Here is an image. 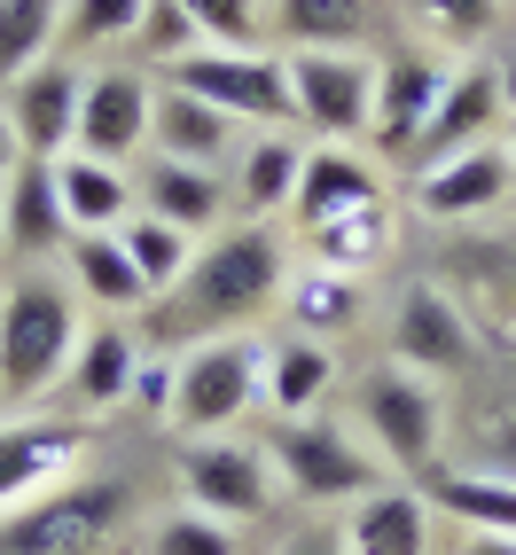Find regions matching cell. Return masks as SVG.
<instances>
[{
  "label": "cell",
  "mask_w": 516,
  "mask_h": 555,
  "mask_svg": "<svg viewBox=\"0 0 516 555\" xmlns=\"http://www.w3.org/2000/svg\"><path fill=\"white\" fill-rule=\"evenodd\" d=\"M282 282H289V258L282 243L267 235V219H235V228H219L196 243L189 274L165 289V313L150 321V337H172V345H204V337H235L243 321L274 313L282 306Z\"/></svg>",
  "instance_id": "1"
},
{
  "label": "cell",
  "mask_w": 516,
  "mask_h": 555,
  "mask_svg": "<svg viewBox=\"0 0 516 555\" xmlns=\"http://www.w3.org/2000/svg\"><path fill=\"white\" fill-rule=\"evenodd\" d=\"M79 352V289L55 267H24L0 289V399H40L55 376H70Z\"/></svg>",
  "instance_id": "2"
},
{
  "label": "cell",
  "mask_w": 516,
  "mask_h": 555,
  "mask_svg": "<svg viewBox=\"0 0 516 555\" xmlns=\"http://www.w3.org/2000/svg\"><path fill=\"white\" fill-rule=\"evenodd\" d=\"M133 525V486L126 477H55L48 493L16 501L0 516V555H102Z\"/></svg>",
  "instance_id": "3"
},
{
  "label": "cell",
  "mask_w": 516,
  "mask_h": 555,
  "mask_svg": "<svg viewBox=\"0 0 516 555\" xmlns=\"http://www.w3.org/2000/svg\"><path fill=\"white\" fill-rule=\"evenodd\" d=\"M267 462H274L282 486L298 493V501H313V508H337V501H360V493L391 486V477H384V454L367 447L360 430L328 423V415H274Z\"/></svg>",
  "instance_id": "4"
},
{
  "label": "cell",
  "mask_w": 516,
  "mask_h": 555,
  "mask_svg": "<svg viewBox=\"0 0 516 555\" xmlns=\"http://www.w3.org/2000/svg\"><path fill=\"white\" fill-rule=\"evenodd\" d=\"M165 87L228 109L235 126L243 118L250 126H298V109H289V63L267 48H196V55L165 63Z\"/></svg>",
  "instance_id": "5"
},
{
  "label": "cell",
  "mask_w": 516,
  "mask_h": 555,
  "mask_svg": "<svg viewBox=\"0 0 516 555\" xmlns=\"http://www.w3.org/2000/svg\"><path fill=\"white\" fill-rule=\"evenodd\" d=\"M352 406H360V438L384 454V469H430L438 462L447 406H438L430 376H415V367H367Z\"/></svg>",
  "instance_id": "6"
},
{
  "label": "cell",
  "mask_w": 516,
  "mask_h": 555,
  "mask_svg": "<svg viewBox=\"0 0 516 555\" xmlns=\"http://www.w3.org/2000/svg\"><path fill=\"white\" fill-rule=\"evenodd\" d=\"M289 109L321 141H360L367 150V109H376V63L360 48H289Z\"/></svg>",
  "instance_id": "7"
},
{
  "label": "cell",
  "mask_w": 516,
  "mask_h": 555,
  "mask_svg": "<svg viewBox=\"0 0 516 555\" xmlns=\"http://www.w3.org/2000/svg\"><path fill=\"white\" fill-rule=\"evenodd\" d=\"M258 406V345L204 337L172 360V423L180 430H228Z\"/></svg>",
  "instance_id": "8"
},
{
  "label": "cell",
  "mask_w": 516,
  "mask_h": 555,
  "mask_svg": "<svg viewBox=\"0 0 516 555\" xmlns=\"http://www.w3.org/2000/svg\"><path fill=\"white\" fill-rule=\"evenodd\" d=\"M391 360L415 367V376H462L477 367V328L469 306L454 298L447 282H408L391 306Z\"/></svg>",
  "instance_id": "9"
},
{
  "label": "cell",
  "mask_w": 516,
  "mask_h": 555,
  "mask_svg": "<svg viewBox=\"0 0 516 555\" xmlns=\"http://www.w3.org/2000/svg\"><path fill=\"white\" fill-rule=\"evenodd\" d=\"M79 94H87L79 55H48V63H31L24 79L0 94V118H9L16 150H24L31 165L70 157V141H79Z\"/></svg>",
  "instance_id": "10"
},
{
  "label": "cell",
  "mask_w": 516,
  "mask_h": 555,
  "mask_svg": "<svg viewBox=\"0 0 516 555\" xmlns=\"http://www.w3.org/2000/svg\"><path fill=\"white\" fill-rule=\"evenodd\" d=\"M150 109H157V79H150L141 63H102V70H87L79 141H70V150L109 157V165L150 157Z\"/></svg>",
  "instance_id": "11"
},
{
  "label": "cell",
  "mask_w": 516,
  "mask_h": 555,
  "mask_svg": "<svg viewBox=\"0 0 516 555\" xmlns=\"http://www.w3.org/2000/svg\"><path fill=\"white\" fill-rule=\"evenodd\" d=\"M172 477H180V493H189V508L219 516V525H250V516H267V501H274V462L235 447V438H196V447H180Z\"/></svg>",
  "instance_id": "12"
},
{
  "label": "cell",
  "mask_w": 516,
  "mask_h": 555,
  "mask_svg": "<svg viewBox=\"0 0 516 555\" xmlns=\"http://www.w3.org/2000/svg\"><path fill=\"white\" fill-rule=\"evenodd\" d=\"M438 94H447V63L430 48H399L376 63V109H367V157L408 165V150L423 141Z\"/></svg>",
  "instance_id": "13"
},
{
  "label": "cell",
  "mask_w": 516,
  "mask_h": 555,
  "mask_svg": "<svg viewBox=\"0 0 516 555\" xmlns=\"http://www.w3.org/2000/svg\"><path fill=\"white\" fill-rule=\"evenodd\" d=\"M501 118H508V102H501V70H486V63L447 70V94H438L430 126H423V141L408 150V165H399V172L415 180V172H430V165H447V157L477 150V141H493Z\"/></svg>",
  "instance_id": "14"
},
{
  "label": "cell",
  "mask_w": 516,
  "mask_h": 555,
  "mask_svg": "<svg viewBox=\"0 0 516 555\" xmlns=\"http://www.w3.org/2000/svg\"><path fill=\"white\" fill-rule=\"evenodd\" d=\"M391 180H384V157H367L360 141H313L306 165H298V196H289V219L313 235L321 219H345L360 204H384Z\"/></svg>",
  "instance_id": "15"
},
{
  "label": "cell",
  "mask_w": 516,
  "mask_h": 555,
  "mask_svg": "<svg viewBox=\"0 0 516 555\" xmlns=\"http://www.w3.org/2000/svg\"><path fill=\"white\" fill-rule=\"evenodd\" d=\"M508 189H516L508 141H477V150H462V157H447V165L415 172V180H408V204L447 228V219H486L493 204H508Z\"/></svg>",
  "instance_id": "16"
},
{
  "label": "cell",
  "mask_w": 516,
  "mask_h": 555,
  "mask_svg": "<svg viewBox=\"0 0 516 555\" xmlns=\"http://www.w3.org/2000/svg\"><path fill=\"white\" fill-rule=\"evenodd\" d=\"M87 454V423H63V415H16L0 423V516L16 501L48 493L55 477H70Z\"/></svg>",
  "instance_id": "17"
},
{
  "label": "cell",
  "mask_w": 516,
  "mask_h": 555,
  "mask_svg": "<svg viewBox=\"0 0 516 555\" xmlns=\"http://www.w3.org/2000/svg\"><path fill=\"white\" fill-rule=\"evenodd\" d=\"M133 204L172 219V228H189L196 243L219 235V228H228V211H235L228 180H219L211 165H180V157H157V150L133 157Z\"/></svg>",
  "instance_id": "18"
},
{
  "label": "cell",
  "mask_w": 516,
  "mask_h": 555,
  "mask_svg": "<svg viewBox=\"0 0 516 555\" xmlns=\"http://www.w3.org/2000/svg\"><path fill=\"white\" fill-rule=\"evenodd\" d=\"M328 384H337V345L306 337V328H282L274 345H258V399L274 415H321Z\"/></svg>",
  "instance_id": "19"
},
{
  "label": "cell",
  "mask_w": 516,
  "mask_h": 555,
  "mask_svg": "<svg viewBox=\"0 0 516 555\" xmlns=\"http://www.w3.org/2000/svg\"><path fill=\"white\" fill-rule=\"evenodd\" d=\"M150 150L157 157H180V165H228L235 157V118L228 109H211V102H196V94H180V87H165L157 79V109H150Z\"/></svg>",
  "instance_id": "20"
},
{
  "label": "cell",
  "mask_w": 516,
  "mask_h": 555,
  "mask_svg": "<svg viewBox=\"0 0 516 555\" xmlns=\"http://www.w3.org/2000/svg\"><path fill=\"white\" fill-rule=\"evenodd\" d=\"M298 165H306V150H298L282 126H258L250 141H235V172H228L235 211H243V219L289 211V196H298Z\"/></svg>",
  "instance_id": "21"
},
{
  "label": "cell",
  "mask_w": 516,
  "mask_h": 555,
  "mask_svg": "<svg viewBox=\"0 0 516 555\" xmlns=\"http://www.w3.org/2000/svg\"><path fill=\"white\" fill-rule=\"evenodd\" d=\"M55 196L70 211V235H109L133 219V165L70 150V157H55Z\"/></svg>",
  "instance_id": "22"
},
{
  "label": "cell",
  "mask_w": 516,
  "mask_h": 555,
  "mask_svg": "<svg viewBox=\"0 0 516 555\" xmlns=\"http://www.w3.org/2000/svg\"><path fill=\"white\" fill-rule=\"evenodd\" d=\"M337 540H345V555H430V508L408 486H376L352 501Z\"/></svg>",
  "instance_id": "23"
},
{
  "label": "cell",
  "mask_w": 516,
  "mask_h": 555,
  "mask_svg": "<svg viewBox=\"0 0 516 555\" xmlns=\"http://www.w3.org/2000/svg\"><path fill=\"white\" fill-rule=\"evenodd\" d=\"M0 219H9V250L31 258V267H40L48 250H63V243H70V211H63V196H55V165H31V157H24V165L9 172Z\"/></svg>",
  "instance_id": "24"
},
{
  "label": "cell",
  "mask_w": 516,
  "mask_h": 555,
  "mask_svg": "<svg viewBox=\"0 0 516 555\" xmlns=\"http://www.w3.org/2000/svg\"><path fill=\"white\" fill-rule=\"evenodd\" d=\"M63 282L79 289V306H102V313L150 306V282L133 274L118 228H109V235H70V243H63Z\"/></svg>",
  "instance_id": "25"
},
{
  "label": "cell",
  "mask_w": 516,
  "mask_h": 555,
  "mask_svg": "<svg viewBox=\"0 0 516 555\" xmlns=\"http://www.w3.org/2000/svg\"><path fill=\"white\" fill-rule=\"evenodd\" d=\"M267 24L282 48H367L384 9L376 0H267Z\"/></svg>",
  "instance_id": "26"
},
{
  "label": "cell",
  "mask_w": 516,
  "mask_h": 555,
  "mask_svg": "<svg viewBox=\"0 0 516 555\" xmlns=\"http://www.w3.org/2000/svg\"><path fill=\"white\" fill-rule=\"evenodd\" d=\"M133 367H141V337L118 321L79 328V352H70V399L79 406H118L133 399Z\"/></svg>",
  "instance_id": "27"
},
{
  "label": "cell",
  "mask_w": 516,
  "mask_h": 555,
  "mask_svg": "<svg viewBox=\"0 0 516 555\" xmlns=\"http://www.w3.org/2000/svg\"><path fill=\"white\" fill-rule=\"evenodd\" d=\"M282 313H289V328L337 345L345 328H360V282L337 274V267H298V274L282 282Z\"/></svg>",
  "instance_id": "28"
},
{
  "label": "cell",
  "mask_w": 516,
  "mask_h": 555,
  "mask_svg": "<svg viewBox=\"0 0 516 555\" xmlns=\"http://www.w3.org/2000/svg\"><path fill=\"white\" fill-rule=\"evenodd\" d=\"M391 235H399V219H391V196H384V204H360V211H345V219H321L306 243H313V267H337V274L360 282V274L391 250Z\"/></svg>",
  "instance_id": "29"
},
{
  "label": "cell",
  "mask_w": 516,
  "mask_h": 555,
  "mask_svg": "<svg viewBox=\"0 0 516 555\" xmlns=\"http://www.w3.org/2000/svg\"><path fill=\"white\" fill-rule=\"evenodd\" d=\"M430 501L447 516H462L469 532H508L516 540V477H501V469H438Z\"/></svg>",
  "instance_id": "30"
},
{
  "label": "cell",
  "mask_w": 516,
  "mask_h": 555,
  "mask_svg": "<svg viewBox=\"0 0 516 555\" xmlns=\"http://www.w3.org/2000/svg\"><path fill=\"white\" fill-rule=\"evenodd\" d=\"M55 40H63V0H0V94L31 63H48Z\"/></svg>",
  "instance_id": "31"
},
{
  "label": "cell",
  "mask_w": 516,
  "mask_h": 555,
  "mask_svg": "<svg viewBox=\"0 0 516 555\" xmlns=\"http://www.w3.org/2000/svg\"><path fill=\"white\" fill-rule=\"evenodd\" d=\"M118 243H126V258H133V274L150 282V298H165V289L189 274V258H196V235H189V228H172V219L141 211V204H133V219L118 228Z\"/></svg>",
  "instance_id": "32"
},
{
  "label": "cell",
  "mask_w": 516,
  "mask_h": 555,
  "mask_svg": "<svg viewBox=\"0 0 516 555\" xmlns=\"http://www.w3.org/2000/svg\"><path fill=\"white\" fill-rule=\"evenodd\" d=\"M399 16L438 48H477L501 24V0H399Z\"/></svg>",
  "instance_id": "33"
},
{
  "label": "cell",
  "mask_w": 516,
  "mask_h": 555,
  "mask_svg": "<svg viewBox=\"0 0 516 555\" xmlns=\"http://www.w3.org/2000/svg\"><path fill=\"white\" fill-rule=\"evenodd\" d=\"M150 0H63V48H133Z\"/></svg>",
  "instance_id": "34"
},
{
  "label": "cell",
  "mask_w": 516,
  "mask_h": 555,
  "mask_svg": "<svg viewBox=\"0 0 516 555\" xmlns=\"http://www.w3.org/2000/svg\"><path fill=\"white\" fill-rule=\"evenodd\" d=\"M204 48V31H196V16L180 9V0H150L141 9V31H133V63H180V55H196Z\"/></svg>",
  "instance_id": "35"
},
{
  "label": "cell",
  "mask_w": 516,
  "mask_h": 555,
  "mask_svg": "<svg viewBox=\"0 0 516 555\" xmlns=\"http://www.w3.org/2000/svg\"><path fill=\"white\" fill-rule=\"evenodd\" d=\"M180 9L196 16L204 48H258L267 31V0H180Z\"/></svg>",
  "instance_id": "36"
},
{
  "label": "cell",
  "mask_w": 516,
  "mask_h": 555,
  "mask_svg": "<svg viewBox=\"0 0 516 555\" xmlns=\"http://www.w3.org/2000/svg\"><path fill=\"white\" fill-rule=\"evenodd\" d=\"M150 555H235V525H219L204 508H172L150 532Z\"/></svg>",
  "instance_id": "37"
},
{
  "label": "cell",
  "mask_w": 516,
  "mask_h": 555,
  "mask_svg": "<svg viewBox=\"0 0 516 555\" xmlns=\"http://www.w3.org/2000/svg\"><path fill=\"white\" fill-rule=\"evenodd\" d=\"M133 399L150 406V415H172V360L141 352V367H133Z\"/></svg>",
  "instance_id": "38"
},
{
  "label": "cell",
  "mask_w": 516,
  "mask_h": 555,
  "mask_svg": "<svg viewBox=\"0 0 516 555\" xmlns=\"http://www.w3.org/2000/svg\"><path fill=\"white\" fill-rule=\"evenodd\" d=\"M274 555H345V540H337V532H289Z\"/></svg>",
  "instance_id": "39"
},
{
  "label": "cell",
  "mask_w": 516,
  "mask_h": 555,
  "mask_svg": "<svg viewBox=\"0 0 516 555\" xmlns=\"http://www.w3.org/2000/svg\"><path fill=\"white\" fill-rule=\"evenodd\" d=\"M493 282H501V298H508V306H501V321H508V313H516V250L493 258Z\"/></svg>",
  "instance_id": "40"
},
{
  "label": "cell",
  "mask_w": 516,
  "mask_h": 555,
  "mask_svg": "<svg viewBox=\"0 0 516 555\" xmlns=\"http://www.w3.org/2000/svg\"><path fill=\"white\" fill-rule=\"evenodd\" d=\"M462 555H516V540H508V532H469Z\"/></svg>",
  "instance_id": "41"
},
{
  "label": "cell",
  "mask_w": 516,
  "mask_h": 555,
  "mask_svg": "<svg viewBox=\"0 0 516 555\" xmlns=\"http://www.w3.org/2000/svg\"><path fill=\"white\" fill-rule=\"evenodd\" d=\"M24 165V150H16V133H9V118H0V180H9Z\"/></svg>",
  "instance_id": "42"
},
{
  "label": "cell",
  "mask_w": 516,
  "mask_h": 555,
  "mask_svg": "<svg viewBox=\"0 0 516 555\" xmlns=\"http://www.w3.org/2000/svg\"><path fill=\"white\" fill-rule=\"evenodd\" d=\"M501 102H508V118H516V55H508V70H501Z\"/></svg>",
  "instance_id": "43"
},
{
  "label": "cell",
  "mask_w": 516,
  "mask_h": 555,
  "mask_svg": "<svg viewBox=\"0 0 516 555\" xmlns=\"http://www.w3.org/2000/svg\"><path fill=\"white\" fill-rule=\"evenodd\" d=\"M0 250H9V219H0Z\"/></svg>",
  "instance_id": "44"
},
{
  "label": "cell",
  "mask_w": 516,
  "mask_h": 555,
  "mask_svg": "<svg viewBox=\"0 0 516 555\" xmlns=\"http://www.w3.org/2000/svg\"><path fill=\"white\" fill-rule=\"evenodd\" d=\"M508 157H516V126H508Z\"/></svg>",
  "instance_id": "45"
}]
</instances>
